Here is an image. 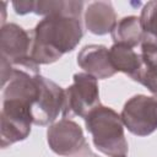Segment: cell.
I'll return each mask as SVG.
<instances>
[{"label": "cell", "mask_w": 157, "mask_h": 157, "mask_svg": "<svg viewBox=\"0 0 157 157\" xmlns=\"http://www.w3.org/2000/svg\"><path fill=\"white\" fill-rule=\"evenodd\" d=\"M83 36L80 18L49 15L31 32L32 44L29 56L38 64H52L65 53L72 52Z\"/></svg>", "instance_id": "1"}, {"label": "cell", "mask_w": 157, "mask_h": 157, "mask_svg": "<svg viewBox=\"0 0 157 157\" xmlns=\"http://www.w3.org/2000/svg\"><path fill=\"white\" fill-rule=\"evenodd\" d=\"M85 124L99 152L108 157L126 156L129 146L124 135V123L114 109L101 104L85 118Z\"/></svg>", "instance_id": "2"}, {"label": "cell", "mask_w": 157, "mask_h": 157, "mask_svg": "<svg viewBox=\"0 0 157 157\" xmlns=\"http://www.w3.org/2000/svg\"><path fill=\"white\" fill-rule=\"evenodd\" d=\"M98 105H101V102L97 78L86 72L75 74L72 85L65 90L63 117L78 115L85 119Z\"/></svg>", "instance_id": "3"}, {"label": "cell", "mask_w": 157, "mask_h": 157, "mask_svg": "<svg viewBox=\"0 0 157 157\" xmlns=\"http://www.w3.org/2000/svg\"><path fill=\"white\" fill-rule=\"evenodd\" d=\"M0 121L2 148L27 139L33 124L31 105L20 99H2Z\"/></svg>", "instance_id": "4"}, {"label": "cell", "mask_w": 157, "mask_h": 157, "mask_svg": "<svg viewBox=\"0 0 157 157\" xmlns=\"http://www.w3.org/2000/svg\"><path fill=\"white\" fill-rule=\"evenodd\" d=\"M124 126L134 135L147 136L157 130V94H136L128 99L120 113Z\"/></svg>", "instance_id": "5"}, {"label": "cell", "mask_w": 157, "mask_h": 157, "mask_svg": "<svg viewBox=\"0 0 157 157\" xmlns=\"http://www.w3.org/2000/svg\"><path fill=\"white\" fill-rule=\"evenodd\" d=\"M39 93L31 107L33 124L39 126L52 125L60 113H63L65 90L54 81L39 75Z\"/></svg>", "instance_id": "6"}, {"label": "cell", "mask_w": 157, "mask_h": 157, "mask_svg": "<svg viewBox=\"0 0 157 157\" xmlns=\"http://www.w3.org/2000/svg\"><path fill=\"white\" fill-rule=\"evenodd\" d=\"M47 141L53 152L65 157L75 156L86 146L81 126L69 118H63L49 125Z\"/></svg>", "instance_id": "7"}, {"label": "cell", "mask_w": 157, "mask_h": 157, "mask_svg": "<svg viewBox=\"0 0 157 157\" xmlns=\"http://www.w3.org/2000/svg\"><path fill=\"white\" fill-rule=\"evenodd\" d=\"M77 64L97 80L109 78L117 72L110 61L109 49L101 44L85 45L77 54Z\"/></svg>", "instance_id": "8"}, {"label": "cell", "mask_w": 157, "mask_h": 157, "mask_svg": "<svg viewBox=\"0 0 157 157\" xmlns=\"http://www.w3.org/2000/svg\"><path fill=\"white\" fill-rule=\"evenodd\" d=\"M32 44L31 32L28 33L16 23H7L0 31L1 56L9 61L29 56Z\"/></svg>", "instance_id": "9"}, {"label": "cell", "mask_w": 157, "mask_h": 157, "mask_svg": "<svg viewBox=\"0 0 157 157\" xmlns=\"http://www.w3.org/2000/svg\"><path fill=\"white\" fill-rule=\"evenodd\" d=\"M117 22V13L109 1H93L85 11V26L93 34L112 33Z\"/></svg>", "instance_id": "10"}, {"label": "cell", "mask_w": 157, "mask_h": 157, "mask_svg": "<svg viewBox=\"0 0 157 157\" xmlns=\"http://www.w3.org/2000/svg\"><path fill=\"white\" fill-rule=\"evenodd\" d=\"M141 66L134 81L144 85L148 91L157 94V45L141 42Z\"/></svg>", "instance_id": "11"}, {"label": "cell", "mask_w": 157, "mask_h": 157, "mask_svg": "<svg viewBox=\"0 0 157 157\" xmlns=\"http://www.w3.org/2000/svg\"><path fill=\"white\" fill-rule=\"evenodd\" d=\"M109 55L115 71L124 72L130 78L135 80L141 66L140 54H137L132 48L128 45L113 44L109 49Z\"/></svg>", "instance_id": "12"}, {"label": "cell", "mask_w": 157, "mask_h": 157, "mask_svg": "<svg viewBox=\"0 0 157 157\" xmlns=\"http://www.w3.org/2000/svg\"><path fill=\"white\" fill-rule=\"evenodd\" d=\"M112 38L114 44H123L130 48L136 47L142 40V28L140 23V17L126 16L119 20L112 31Z\"/></svg>", "instance_id": "13"}, {"label": "cell", "mask_w": 157, "mask_h": 157, "mask_svg": "<svg viewBox=\"0 0 157 157\" xmlns=\"http://www.w3.org/2000/svg\"><path fill=\"white\" fill-rule=\"evenodd\" d=\"M83 9L82 1H63V0H39L34 1V13L42 15V16H49V15H63V16H70L80 18Z\"/></svg>", "instance_id": "14"}, {"label": "cell", "mask_w": 157, "mask_h": 157, "mask_svg": "<svg viewBox=\"0 0 157 157\" xmlns=\"http://www.w3.org/2000/svg\"><path fill=\"white\" fill-rule=\"evenodd\" d=\"M140 23L144 32L141 42L157 45V1H148L145 4L141 10Z\"/></svg>", "instance_id": "15"}, {"label": "cell", "mask_w": 157, "mask_h": 157, "mask_svg": "<svg viewBox=\"0 0 157 157\" xmlns=\"http://www.w3.org/2000/svg\"><path fill=\"white\" fill-rule=\"evenodd\" d=\"M12 7L16 13L18 15H26L34 11V1L33 0H20V1H12Z\"/></svg>", "instance_id": "16"}, {"label": "cell", "mask_w": 157, "mask_h": 157, "mask_svg": "<svg viewBox=\"0 0 157 157\" xmlns=\"http://www.w3.org/2000/svg\"><path fill=\"white\" fill-rule=\"evenodd\" d=\"M72 157H97V156H96V155H94V153L88 148V146L86 145V146H85V147H83L78 153H76V155H75V156H72Z\"/></svg>", "instance_id": "17"}, {"label": "cell", "mask_w": 157, "mask_h": 157, "mask_svg": "<svg viewBox=\"0 0 157 157\" xmlns=\"http://www.w3.org/2000/svg\"><path fill=\"white\" fill-rule=\"evenodd\" d=\"M0 6H1V7H0L1 13H2V17H1L0 20H1V27H2V26H5L4 22H5V15H6V2H5V1H0Z\"/></svg>", "instance_id": "18"}, {"label": "cell", "mask_w": 157, "mask_h": 157, "mask_svg": "<svg viewBox=\"0 0 157 157\" xmlns=\"http://www.w3.org/2000/svg\"><path fill=\"white\" fill-rule=\"evenodd\" d=\"M119 157H126V156H119Z\"/></svg>", "instance_id": "19"}]
</instances>
